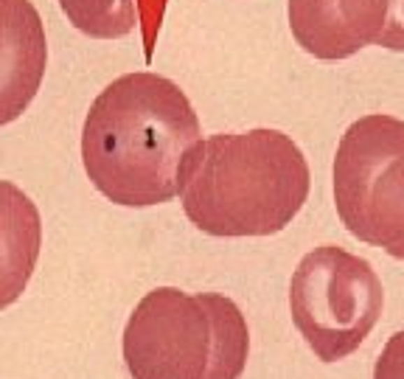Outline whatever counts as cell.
I'll list each match as a JSON object with an SVG mask.
<instances>
[{
  "label": "cell",
  "mask_w": 404,
  "mask_h": 379,
  "mask_svg": "<svg viewBox=\"0 0 404 379\" xmlns=\"http://www.w3.org/2000/svg\"><path fill=\"white\" fill-rule=\"evenodd\" d=\"M199 141V118L180 85L138 71L110 82L90 104L82 160L107 200L149 208L180 194L185 160Z\"/></svg>",
  "instance_id": "cell-1"
},
{
  "label": "cell",
  "mask_w": 404,
  "mask_h": 379,
  "mask_svg": "<svg viewBox=\"0 0 404 379\" xmlns=\"http://www.w3.org/2000/svg\"><path fill=\"white\" fill-rule=\"evenodd\" d=\"M309 163L281 129L199 141L180 177L182 211L208 236L281 234L309 197Z\"/></svg>",
  "instance_id": "cell-2"
},
{
  "label": "cell",
  "mask_w": 404,
  "mask_h": 379,
  "mask_svg": "<svg viewBox=\"0 0 404 379\" xmlns=\"http://www.w3.org/2000/svg\"><path fill=\"white\" fill-rule=\"evenodd\" d=\"M247 354V320L219 292L157 287L138 301L124 329L132 379H239Z\"/></svg>",
  "instance_id": "cell-3"
},
{
  "label": "cell",
  "mask_w": 404,
  "mask_h": 379,
  "mask_svg": "<svg viewBox=\"0 0 404 379\" xmlns=\"http://www.w3.org/2000/svg\"><path fill=\"white\" fill-rule=\"evenodd\" d=\"M334 206L365 245L404 262V121L370 113L356 118L337 143Z\"/></svg>",
  "instance_id": "cell-4"
},
{
  "label": "cell",
  "mask_w": 404,
  "mask_h": 379,
  "mask_svg": "<svg viewBox=\"0 0 404 379\" xmlns=\"http://www.w3.org/2000/svg\"><path fill=\"white\" fill-rule=\"evenodd\" d=\"M382 306L384 292L376 270L337 245L315 248L292 273V323L323 362L354 354L382 317Z\"/></svg>",
  "instance_id": "cell-5"
},
{
  "label": "cell",
  "mask_w": 404,
  "mask_h": 379,
  "mask_svg": "<svg viewBox=\"0 0 404 379\" xmlns=\"http://www.w3.org/2000/svg\"><path fill=\"white\" fill-rule=\"evenodd\" d=\"M287 15L292 37L306 54L337 62L382 43L390 0H289Z\"/></svg>",
  "instance_id": "cell-6"
},
{
  "label": "cell",
  "mask_w": 404,
  "mask_h": 379,
  "mask_svg": "<svg viewBox=\"0 0 404 379\" xmlns=\"http://www.w3.org/2000/svg\"><path fill=\"white\" fill-rule=\"evenodd\" d=\"M48 65L45 26L31 0H0V127L34 101Z\"/></svg>",
  "instance_id": "cell-7"
},
{
  "label": "cell",
  "mask_w": 404,
  "mask_h": 379,
  "mask_svg": "<svg viewBox=\"0 0 404 379\" xmlns=\"http://www.w3.org/2000/svg\"><path fill=\"white\" fill-rule=\"evenodd\" d=\"M43 248V217L34 200L0 180V309L12 306L29 287Z\"/></svg>",
  "instance_id": "cell-8"
},
{
  "label": "cell",
  "mask_w": 404,
  "mask_h": 379,
  "mask_svg": "<svg viewBox=\"0 0 404 379\" xmlns=\"http://www.w3.org/2000/svg\"><path fill=\"white\" fill-rule=\"evenodd\" d=\"M65 17L93 40L127 37L138 17L135 0H59Z\"/></svg>",
  "instance_id": "cell-9"
},
{
  "label": "cell",
  "mask_w": 404,
  "mask_h": 379,
  "mask_svg": "<svg viewBox=\"0 0 404 379\" xmlns=\"http://www.w3.org/2000/svg\"><path fill=\"white\" fill-rule=\"evenodd\" d=\"M373 379H404V331H396L382 348L373 365Z\"/></svg>",
  "instance_id": "cell-10"
},
{
  "label": "cell",
  "mask_w": 404,
  "mask_h": 379,
  "mask_svg": "<svg viewBox=\"0 0 404 379\" xmlns=\"http://www.w3.org/2000/svg\"><path fill=\"white\" fill-rule=\"evenodd\" d=\"M163 9H166V0H138V17H140V29H143L146 59H152L154 37H157L160 20H163Z\"/></svg>",
  "instance_id": "cell-11"
},
{
  "label": "cell",
  "mask_w": 404,
  "mask_h": 379,
  "mask_svg": "<svg viewBox=\"0 0 404 379\" xmlns=\"http://www.w3.org/2000/svg\"><path fill=\"white\" fill-rule=\"evenodd\" d=\"M379 45L390 51H404V0H390V20Z\"/></svg>",
  "instance_id": "cell-12"
}]
</instances>
